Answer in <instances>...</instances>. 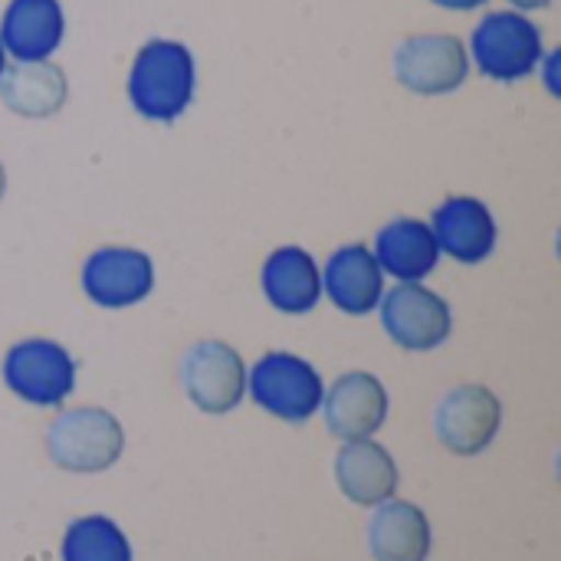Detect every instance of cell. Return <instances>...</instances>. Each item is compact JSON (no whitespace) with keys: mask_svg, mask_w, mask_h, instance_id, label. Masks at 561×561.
I'll return each mask as SVG.
<instances>
[{"mask_svg":"<svg viewBox=\"0 0 561 561\" xmlns=\"http://www.w3.org/2000/svg\"><path fill=\"white\" fill-rule=\"evenodd\" d=\"M131 108L158 125L178 122L197 95V62L181 39H148L128 69Z\"/></svg>","mask_w":561,"mask_h":561,"instance_id":"6da1fadb","label":"cell"},{"mask_svg":"<svg viewBox=\"0 0 561 561\" xmlns=\"http://www.w3.org/2000/svg\"><path fill=\"white\" fill-rule=\"evenodd\" d=\"M122 450V421L105 408H69L46 427V454L66 473H105Z\"/></svg>","mask_w":561,"mask_h":561,"instance_id":"7a4b0ae2","label":"cell"},{"mask_svg":"<svg viewBox=\"0 0 561 561\" xmlns=\"http://www.w3.org/2000/svg\"><path fill=\"white\" fill-rule=\"evenodd\" d=\"M470 59L477 69L496 82H519L533 76L542 59V30L519 10L486 13L470 36Z\"/></svg>","mask_w":561,"mask_h":561,"instance_id":"3957f363","label":"cell"},{"mask_svg":"<svg viewBox=\"0 0 561 561\" xmlns=\"http://www.w3.org/2000/svg\"><path fill=\"white\" fill-rule=\"evenodd\" d=\"M250 398L286 424H306L319 408L325 385L319 371L293 352H266L247 375Z\"/></svg>","mask_w":561,"mask_h":561,"instance_id":"277c9868","label":"cell"},{"mask_svg":"<svg viewBox=\"0 0 561 561\" xmlns=\"http://www.w3.org/2000/svg\"><path fill=\"white\" fill-rule=\"evenodd\" d=\"M391 72L414 95H450L470 76V53L450 33H417L394 46Z\"/></svg>","mask_w":561,"mask_h":561,"instance_id":"5b68a950","label":"cell"},{"mask_svg":"<svg viewBox=\"0 0 561 561\" xmlns=\"http://www.w3.org/2000/svg\"><path fill=\"white\" fill-rule=\"evenodd\" d=\"M3 385L33 408H56L76 388V362L53 339H23L3 355Z\"/></svg>","mask_w":561,"mask_h":561,"instance_id":"8992f818","label":"cell"},{"mask_svg":"<svg viewBox=\"0 0 561 561\" xmlns=\"http://www.w3.org/2000/svg\"><path fill=\"white\" fill-rule=\"evenodd\" d=\"M388 339L404 352H434L454 332L450 302L424 283H398L378 302Z\"/></svg>","mask_w":561,"mask_h":561,"instance_id":"52a82bcc","label":"cell"},{"mask_svg":"<svg viewBox=\"0 0 561 561\" xmlns=\"http://www.w3.org/2000/svg\"><path fill=\"white\" fill-rule=\"evenodd\" d=\"M181 385L197 411L230 414L247 398V365L233 345L220 339H204L184 352Z\"/></svg>","mask_w":561,"mask_h":561,"instance_id":"ba28073f","label":"cell"},{"mask_svg":"<svg viewBox=\"0 0 561 561\" xmlns=\"http://www.w3.org/2000/svg\"><path fill=\"white\" fill-rule=\"evenodd\" d=\"M503 427V404L486 385H457L434 408V434L454 457L483 454Z\"/></svg>","mask_w":561,"mask_h":561,"instance_id":"9c48e42d","label":"cell"},{"mask_svg":"<svg viewBox=\"0 0 561 561\" xmlns=\"http://www.w3.org/2000/svg\"><path fill=\"white\" fill-rule=\"evenodd\" d=\"M82 293L102 309H131L154 289V263L135 247H99L82 263Z\"/></svg>","mask_w":561,"mask_h":561,"instance_id":"30bf717a","label":"cell"},{"mask_svg":"<svg viewBox=\"0 0 561 561\" xmlns=\"http://www.w3.org/2000/svg\"><path fill=\"white\" fill-rule=\"evenodd\" d=\"M329 434L339 440H365L388 421V388L371 371H348L322 394Z\"/></svg>","mask_w":561,"mask_h":561,"instance_id":"8fae6325","label":"cell"},{"mask_svg":"<svg viewBox=\"0 0 561 561\" xmlns=\"http://www.w3.org/2000/svg\"><path fill=\"white\" fill-rule=\"evenodd\" d=\"M431 230L437 237L440 253L454 256L457 263H483L496 250V217L493 210L470 194H454L440 201V207L431 217Z\"/></svg>","mask_w":561,"mask_h":561,"instance_id":"7c38bea8","label":"cell"},{"mask_svg":"<svg viewBox=\"0 0 561 561\" xmlns=\"http://www.w3.org/2000/svg\"><path fill=\"white\" fill-rule=\"evenodd\" d=\"M322 296L345 316H368L385 296V273L365 243L339 247L322 270Z\"/></svg>","mask_w":561,"mask_h":561,"instance_id":"4fadbf2b","label":"cell"},{"mask_svg":"<svg viewBox=\"0 0 561 561\" xmlns=\"http://www.w3.org/2000/svg\"><path fill=\"white\" fill-rule=\"evenodd\" d=\"M381 273L394 276L398 283H424L437 263H440V247L427 220L421 217H394L388 220L371 247Z\"/></svg>","mask_w":561,"mask_h":561,"instance_id":"5bb4252c","label":"cell"},{"mask_svg":"<svg viewBox=\"0 0 561 561\" xmlns=\"http://www.w3.org/2000/svg\"><path fill=\"white\" fill-rule=\"evenodd\" d=\"M263 296L286 316H306L322 302V266L302 247H279L260 273Z\"/></svg>","mask_w":561,"mask_h":561,"instance_id":"9a60e30c","label":"cell"},{"mask_svg":"<svg viewBox=\"0 0 561 561\" xmlns=\"http://www.w3.org/2000/svg\"><path fill=\"white\" fill-rule=\"evenodd\" d=\"M335 483L345 500H352L355 506L375 510L398 493L401 473H398L394 457L381 444L365 437V440H345V447L339 450Z\"/></svg>","mask_w":561,"mask_h":561,"instance_id":"2e32d148","label":"cell"},{"mask_svg":"<svg viewBox=\"0 0 561 561\" xmlns=\"http://www.w3.org/2000/svg\"><path fill=\"white\" fill-rule=\"evenodd\" d=\"M434 529L421 506L408 500H385L368 523V552L375 561H427Z\"/></svg>","mask_w":561,"mask_h":561,"instance_id":"e0dca14e","label":"cell"},{"mask_svg":"<svg viewBox=\"0 0 561 561\" xmlns=\"http://www.w3.org/2000/svg\"><path fill=\"white\" fill-rule=\"evenodd\" d=\"M69 99V79L53 59H16L0 76V102L20 118H53Z\"/></svg>","mask_w":561,"mask_h":561,"instance_id":"ac0fdd59","label":"cell"},{"mask_svg":"<svg viewBox=\"0 0 561 561\" xmlns=\"http://www.w3.org/2000/svg\"><path fill=\"white\" fill-rule=\"evenodd\" d=\"M66 36L59 0H10L0 16V43L13 59H49Z\"/></svg>","mask_w":561,"mask_h":561,"instance_id":"d6986e66","label":"cell"},{"mask_svg":"<svg viewBox=\"0 0 561 561\" xmlns=\"http://www.w3.org/2000/svg\"><path fill=\"white\" fill-rule=\"evenodd\" d=\"M62 561H131L125 533L108 516H82L62 536Z\"/></svg>","mask_w":561,"mask_h":561,"instance_id":"ffe728a7","label":"cell"},{"mask_svg":"<svg viewBox=\"0 0 561 561\" xmlns=\"http://www.w3.org/2000/svg\"><path fill=\"white\" fill-rule=\"evenodd\" d=\"M431 3H437V7H444V10H477V7H483L486 0H431Z\"/></svg>","mask_w":561,"mask_h":561,"instance_id":"44dd1931","label":"cell"},{"mask_svg":"<svg viewBox=\"0 0 561 561\" xmlns=\"http://www.w3.org/2000/svg\"><path fill=\"white\" fill-rule=\"evenodd\" d=\"M519 13H526V10H546L552 0H510Z\"/></svg>","mask_w":561,"mask_h":561,"instance_id":"7402d4cb","label":"cell"},{"mask_svg":"<svg viewBox=\"0 0 561 561\" xmlns=\"http://www.w3.org/2000/svg\"><path fill=\"white\" fill-rule=\"evenodd\" d=\"M3 194H7V168L0 161V201H3Z\"/></svg>","mask_w":561,"mask_h":561,"instance_id":"603a6c76","label":"cell"},{"mask_svg":"<svg viewBox=\"0 0 561 561\" xmlns=\"http://www.w3.org/2000/svg\"><path fill=\"white\" fill-rule=\"evenodd\" d=\"M3 69H7V49H3V43H0V76H3Z\"/></svg>","mask_w":561,"mask_h":561,"instance_id":"cb8c5ba5","label":"cell"}]
</instances>
